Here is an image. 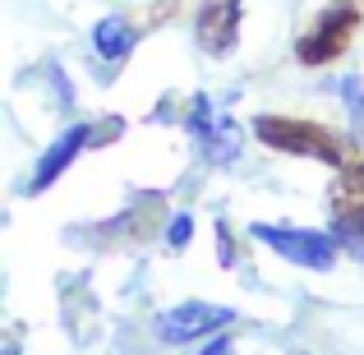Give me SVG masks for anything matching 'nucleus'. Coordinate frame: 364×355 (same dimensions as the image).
Masks as SVG:
<instances>
[{"instance_id": "nucleus-1", "label": "nucleus", "mask_w": 364, "mask_h": 355, "mask_svg": "<svg viewBox=\"0 0 364 355\" xmlns=\"http://www.w3.org/2000/svg\"><path fill=\"white\" fill-rule=\"evenodd\" d=\"M254 134L277 152H291V157H318L328 166L341 161V148L323 124H309V120H291V116H258L254 120Z\"/></svg>"}, {"instance_id": "nucleus-2", "label": "nucleus", "mask_w": 364, "mask_h": 355, "mask_svg": "<svg viewBox=\"0 0 364 355\" xmlns=\"http://www.w3.org/2000/svg\"><path fill=\"white\" fill-rule=\"evenodd\" d=\"M254 235L263 240L267 249H277L286 263H300V267H309V272H328V267L337 263V240L323 235V231H300V226H267V222H258Z\"/></svg>"}, {"instance_id": "nucleus-3", "label": "nucleus", "mask_w": 364, "mask_h": 355, "mask_svg": "<svg viewBox=\"0 0 364 355\" xmlns=\"http://www.w3.org/2000/svg\"><path fill=\"white\" fill-rule=\"evenodd\" d=\"M355 28H360L355 5H332V9H323L318 23L300 37L295 55H300L304 65H328V60H337V55L346 51V42L355 37Z\"/></svg>"}, {"instance_id": "nucleus-4", "label": "nucleus", "mask_w": 364, "mask_h": 355, "mask_svg": "<svg viewBox=\"0 0 364 355\" xmlns=\"http://www.w3.org/2000/svg\"><path fill=\"white\" fill-rule=\"evenodd\" d=\"M332 231L346 249L364 254V161L346 166L332 185Z\"/></svg>"}, {"instance_id": "nucleus-5", "label": "nucleus", "mask_w": 364, "mask_h": 355, "mask_svg": "<svg viewBox=\"0 0 364 355\" xmlns=\"http://www.w3.org/2000/svg\"><path fill=\"white\" fill-rule=\"evenodd\" d=\"M231 319H235V314L222 309V304L185 300V304H176V309H166V314L157 319V337L171 341V346H185V341H194V337H208V332L226 328Z\"/></svg>"}, {"instance_id": "nucleus-6", "label": "nucleus", "mask_w": 364, "mask_h": 355, "mask_svg": "<svg viewBox=\"0 0 364 355\" xmlns=\"http://www.w3.org/2000/svg\"><path fill=\"white\" fill-rule=\"evenodd\" d=\"M194 37L208 55H231L240 42V0H203L194 18Z\"/></svg>"}, {"instance_id": "nucleus-7", "label": "nucleus", "mask_w": 364, "mask_h": 355, "mask_svg": "<svg viewBox=\"0 0 364 355\" xmlns=\"http://www.w3.org/2000/svg\"><path fill=\"white\" fill-rule=\"evenodd\" d=\"M189 129H194L198 148L213 161H231L235 152H240V134H235L231 116H217L208 97H194V107H189Z\"/></svg>"}, {"instance_id": "nucleus-8", "label": "nucleus", "mask_w": 364, "mask_h": 355, "mask_svg": "<svg viewBox=\"0 0 364 355\" xmlns=\"http://www.w3.org/2000/svg\"><path fill=\"white\" fill-rule=\"evenodd\" d=\"M88 124H74V129H65L60 139L51 143V148L42 152V157H37V166H33V180H28V194H42V189H51L55 180L65 176V171L74 166V161H79V152L88 148Z\"/></svg>"}, {"instance_id": "nucleus-9", "label": "nucleus", "mask_w": 364, "mask_h": 355, "mask_svg": "<svg viewBox=\"0 0 364 355\" xmlns=\"http://www.w3.org/2000/svg\"><path fill=\"white\" fill-rule=\"evenodd\" d=\"M134 28L124 23V18H116V14H107L97 28H92V46H97V55L102 60H124V55L134 51Z\"/></svg>"}, {"instance_id": "nucleus-10", "label": "nucleus", "mask_w": 364, "mask_h": 355, "mask_svg": "<svg viewBox=\"0 0 364 355\" xmlns=\"http://www.w3.org/2000/svg\"><path fill=\"white\" fill-rule=\"evenodd\" d=\"M189 235H194V217L180 213L176 222H171V231H166V245H171V249H185V245H189Z\"/></svg>"}, {"instance_id": "nucleus-11", "label": "nucleus", "mask_w": 364, "mask_h": 355, "mask_svg": "<svg viewBox=\"0 0 364 355\" xmlns=\"http://www.w3.org/2000/svg\"><path fill=\"white\" fill-rule=\"evenodd\" d=\"M341 92H346V107L360 116V129H364V92H360V83H355V79H346V83H341Z\"/></svg>"}, {"instance_id": "nucleus-12", "label": "nucleus", "mask_w": 364, "mask_h": 355, "mask_svg": "<svg viewBox=\"0 0 364 355\" xmlns=\"http://www.w3.org/2000/svg\"><path fill=\"white\" fill-rule=\"evenodd\" d=\"M198 355H231V341H226V337H217L213 346H208V351H198Z\"/></svg>"}, {"instance_id": "nucleus-13", "label": "nucleus", "mask_w": 364, "mask_h": 355, "mask_svg": "<svg viewBox=\"0 0 364 355\" xmlns=\"http://www.w3.org/2000/svg\"><path fill=\"white\" fill-rule=\"evenodd\" d=\"M9 355H14V351H9Z\"/></svg>"}]
</instances>
